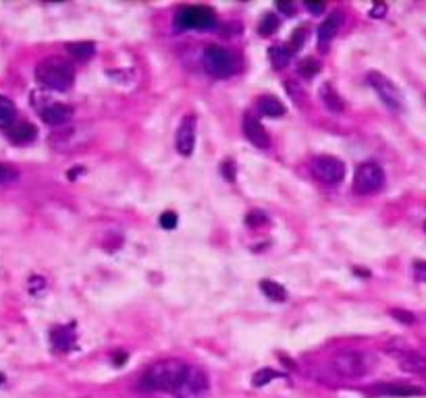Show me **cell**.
Segmentation results:
<instances>
[{"instance_id":"6da1fadb","label":"cell","mask_w":426,"mask_h":398,"mask_svg":"<svg viewBox=\"0 0 426 398\" xmlns=\"http://www.w3.org/2000/svg\"><path fill=\"white\" fill-rule=\"evenodd\" d=\"M189 373V365L179 359H163L158 363H152L146 373L139 380L141 390L150 392H173L177 394L181 386L185 384Z\"/></svg>"},{"instance_id":"7a4b0ae2","label":"cell","mask_w":426,"mask_h":398,"mask_svg":"<svg viewBox=\"0 0 426 398\" xmlns=\"http://www.w3.org/2000/svg\"><path fill=\"white\" fill-rule=\"evenodd\" d=\"M36 82L52 92H67L75 82V69L60 56H50L36 66Z\"/></svg>"},{"instance_id":"3957f363","label":"cell","mask_w":426,"mask_h":398,"mask_svg":"<svg viewBox=\"0 0 426 398\" xmlns=\"http://www.w3.org/2000/svg\"><path fill=\"white\" fill-rule=\"evenodd\" d=\"M329 367L339 375V377H364L370 371V359L366 353L360 351H339L333 355Z\"/></svg>"},{"instance_id":"277c9868","label":"cell","mask_w":426,"mask_h":398,"mask_svg":"<svg viewBox=\"0 0 426 398\" xmlns=\"http://www.w3.org/2000/svg\"><path fill=\"white\" fill-rule=\"evenodd\" d=\"M202 64L215 77H231L239 69V58L223 46H208L204 50Z\"/></svg>"},{"instance_id":"5b68a950","label":"cell","mask_w":426,"mask_h":398,"mask_svg":"<svg viewBox=\"0 0 426 398\" xmlns=\"http://www.w3.org/2000/svg\"><path fill=\"white\" fill-rule=\"evenodd\" d=\"M366 82L379 94V98L383 100V104L387 108H391L393 112H401L403 110V94L399 92V88L391 82L389 77H385L383 73L370 71L366 75Z\"/></svg>"},{"instance_id":"8992f818","label":"cell","mask_w":426,"mask_h":398,"mask_svg":"<svg viewBox=\"0 0 426 398\" xmlns=\"http://www.w3.org/2000/svg\"><path fill=\"white\" fill-rule=\"evenodd\" d=\"M385 185V171L377 162H364L353 175V191L358 195H372Z\"/></svg>"},{"instance_id":"52a82bcc","label":"cell","mask_w":426,"mask_h":398,"mask_svg":"<svg viewBox=\"0 0 426 398\" xmlns=\"http://www.w3.org/2000/svg\"><path fill=\"white\" fill-rule=\"evenodd\" d=\"M312 175L329 185H339L345 179V164L335 156H316L312 158Z\"/></svg>"},{"instance_id":"ba28073f","label":"cell","mask_w":426,"mask_h":398,"mask_svg":"<svg viewBox=\"0 0 426 398\" xmlns=\"http://www.w3.org/2000/svg\"><path fill=\"white\" fill-rule=\"evenodd\" d=\"M177 23L185 29H208L217 25V15L208 7H183L177 15Z\"/></svg>"},{"instance_id":"9c48e42d","label":"cell","mask_w":426,"mask_h":398,"mask_svg":"<svg viewBox=\"0 0 426 398\" xmlns=\"http://www.w3.org/2000/svg\"><path fill=\"white\" fill-rule=\"evenodd\" d=\"M196 129L198 121L193 114H185L183 121L179 123L177 135H175V147L181 156H191L196 147Z\"/></svg>"},{"instance_id":"30bf717a","label":"cell","mask_w":426,"mask_h":398,"mask_svg":"<svg viewBox=\"0 0 426 398\" xmlns=\"http://www.w3.org/2000/svg\"><path fill=\"white\" fill-rule=\"evenodd\" d=\"M244 135L256 145V147H268L270 145V137L266 133V129L262 127V123L252 116V114H246L244 116Z\"/></svg>"},{"instance_id":"8fae6325","label":"cell","mask_w":426,"mask_h":398,"mask_svg":"<svg viewBox=\"0 0 426 398\" xmlns=\"http://www.w3.org/2000/svg\"><path fill=\"white\" fill-rule=\"evenodd\" d=\"M50 343L56 353H69L75 349V332L73 326H56L50 332Z\"/></svg>"},{"instance_id":"7c38bea8","label":"cell","mask_w":426,"mask_h":398,"mask_svg":"<svg viewBox=\"0 0 426 398\" xmlns=\"http://www.w3.org/2000/svg\"><path fill=\"white\" fill-rule=\"evenodd\" d=\"M42 121L50 127H60L67 125L71 119H73V108L67 104H48L46 108H42Z\"/></svg>"},{"instance_id":"4fadbf2b","label":"cell","mask_w":426,"mask_h":398,"mask_svg":"<svg viewBox=\"0 0 426 398\" xmlns=\"http://www.w3.org/2000/svg\"><path fill=\"white\" fill-rule=\"evenodd\" d=\"M393 357L397 359V363L403 371H412V373L426 371V359L414 351H393Z\"/></svg>"},{"instance_id":"5bb4252c","label":"cell","mask_w":426,"mask_h":398,"mask_svg":"<svg viewBox=\"0 0 426 398\" xmlns=\"http://www.w3.org/2000/svg\"><path fill=\"white\" fill-rule=\"evenodd\" d=\"M38 137V129L32 125V123H13L9 127V139L17 145H25V143H32L34 139Z\"/></svg>"},{"instance_id":"9a60e30c","label":"cell","mask_w":426,"mask_h":398,"mask_svg":"<svg viewBox=\"0 0 426 398\" xmlns=\"http://www.w3.org/2000/svg\"><path fill=\"white\" fill-rule=\"evenodd\" d=\"M339 25H341V13H331L318 27V44L324 46L327 42H331L335 38Z\"/></svg>"},{"instance_id":"2e32d148","label":"cell","mask_w":426,"mask_h":398,"mask_svg":"<svg viewBox=\"0 0 426 398\" xmlns=\"http://www.w3.org/2000/svg\"><path fill=\"white\" fill-rule=\"evenodd\" d=\"M375 392L379 394H387V396H420L422 390L416 386H405V384H385V386H377Z\"/></svg>"},{"instance_id":"e0dca14e","label":"cell","mask_w":426,"mask_h":398,"mask_svg":"<svg viewBox=\"0 0 426 398\" xmlns=\"http://www.w3.org/2000/svg\"><path fill=\"white\" fill-rule=\"evenodd\" d=\"M258 108H260V112H262L264 116H268V119H276V116H283V114L287 112L285 104L279 102V100H276V98H272V96L262 98V100H260V104H258Z\"/></svg>"},{"instance_id":"ac0fdd59","label":"cell","mask_w":426,"mask_h":398,"mask_svg":"<svg viewBox=\"0 0 426 398\" xmlns=\"http://www.w3.org/2000/svg\"><path fill=\"white\" fill-rule=\"evenodd\" d=\"M15 119H17L15 104L7 96L0 94V129H9L15 123Z\"/></svg>"},{"instance_id":"d6986e66","label":"cell","mask_w":426,"mask_h":398,"mask_svg":"<svg viewBox=\"0 0 426 398\" xmlns=\"http://www.w3.org/2000/svg\"><path fill=\"white\" fill-rule=\"evenodd\" d=\"M320 98H322V102H324V106L329 110H333V112H341L343 110V100H341V96L337 94V90L331 84H324L320 88Z\"/></svg>"},{"instance_id":"ffe728a7","label":"cell","mask_w":426,"mask_h":398,"mask_svg":"<svg viewBox=\"0 0 426 398\" xmlns=\"http://www.w3.org/2000/svg\"><path fill=\"white\" fill-rule=\"evenodd\" d=\"M67 50H69L71 56L86 60L96 52V44L94 42H71V44H67Z\"/></svg>"},{"instance_id":"44dd1931","label":"cell","mask_w":426,"mask_h":398,"mask_svg":"<svg viewBox=\"0 0 426 398\" xmlns=\"http://www.w3.org/2000/svg\"><path fill=\"white\" fill-rule=\"evenodd\" d=\"M260 290H262L270 301H285V299H287V290L283 288L279 282H274V280H260Z\"/></svg>"},{"instance_id":"7402d4cb","label":"cell","mask_w":426,"mask_h":398,"mask_svg":"<svg viewBox=\"0 0 426 398\" xmlns=\"http://www.w3.org/2000/svg\"><path fill=\"white\" fill-rule=\"evenodd\" d=\"M268 56H270V62L274 64V69H283V66H287L292 54L287 52V48H281V46H272L268 50Z\"/></svg>"},{"instance_id":"603a6c76","label":"cell","mask_w":426,"mask_h":398,"mask_svg":"<svg viewBox=\"0 0 426 398\" xmlns=\"http://www.w3.org/2000/svg\"><path fill=\"white\" fill-rule=\"evenodd\" d=\"M276 29H279V19H276L274 15H264L262 21H260V27H258L260 36L268 38V36H272Z\"/></svg>"},{"instance_id":"cb8c5ba5","label":"cell","mask_w":426,"mask_h":398,"mask_svg":"<svg viewBox=\"0 0 426 398\" xmlns=\"http://www.w3.org/2000/svg\"><path fill=\"white\" fill-rule=\"evenodd\" d=\"M298 71H300V75H302L304 79H312L314 75H318L320 64H318L316 58H306V60H302V64H300Z\"/></svg>"},{"instance_id":"d4e9b609","label":"cell","mask_w":426,"mask_h":398,"mask_svg":"<svg viewBox=\"0 0 426 398\" xmlns=\"http://www.w3.org/2000/svg\"><path fill=\"white\" fill-rule=\"evenodd\" d=\"M281 373H276V371H272V369H260V371H256L254 373V386L256 388H260V386H266L270 380H274V377H279Z\"/></svg>"},{"instance_id":"484cf974","label":"cell","mask_w":426,"mask_h":398,"mask_svg":"<svg viewBox=\"0 0 426 398\" xmlns=\"http://www.w3.org/2000/svg\"><path fill=\"white\" fill-rule=\"evenodd\" d=\"M306 29L302 27V29H298L296 34H294V38L289 40V44H287V52L289 54H294V52H298L300 48H302V44H304V40H306V34H304Z\"/></svg>"},{"instance_id":"4316f807","label":"cell","mask_w":426,"mask_h":398,"mask_svg":"<svg viewBox=\"0 0 426 398\" xmlns=\"http://www.w3.org/2000/svg\"><path fill=\"white\" fill-rule=\"evenodd\" d=\"M17 177H19V175H17L15 169H11V166H7V164H0V185H9V183H13Z\"/></svg>"},{"instance_id":"83f0119b","label":"cell","mask_w":426,"mask_h":398,"mask_svg":"<svg viewBox=\"0 0 426 398\" xmlns=\"http://www.w3.org/2000/svg\"><path fill=\"white\" fill-rule=\"evenodd\" d=\"M161 226L167 228V230H173L177 226V214L175 212H165L161 216Z\"/></svg>"},{"instance_id":"f1b7e54d","label":"cell","mask_w":426,"mask_h":398,"mask_svg":"<svg viewBox=\"0 0 426 398\" xmlns=\"http://www.w3.org/2000/svg\"><path fill=\"white\" fill-rule=\"evenodd\" d=\"M414 274L420 282H426V262H416L414 264Z\"/></svg>"},{"instance_id":"f546056e","label":"cell","mask_w":426,"mask_h":398,"mask_svg":"<svg viewBox=\"0 0 426 398\" xmlns=\"http://www.w3.org/2000/svg\"><path fill=\"white\" fill-rule=\"evenodd\" d=\"M393 317H397L399 322H405V324H412L414 322V317H412V313H407V311H393Z\"/></svg>"},{"instance_id":"4dcf8cb0","label":"cell","mask_w":426,"mask_h":398,"mask_svg":"<svg viewBox=\"0 0 426 398\" xmlns=\"http://www.w3.org/2000/svg\"><path fill=\"white\" fill-rule=\"evenodd\" d=\"M223 166H225V169H223V171H225V177H227L229 181H235V169H233V162H225Z\"/></svg>"},{"instance_id":"1f68e13d","label":"cell","mask_w":426,"mask_h":398,"mask_svg":"<svg viewBox=\"0 0 426 398\" xmlns=\"http://www.w3.org/2000/svg\"><path fill=\"white\" fill-rule=\"evenodd\" d=\"M306 9L310 13H322L324 11V5L322 3H306Z\"/></svg>"},{"instance_id":"d6a6232c","label":"cell","mask_w":426,"mask_h":398,"mask_svg":"<svg viewBox=\"0 0 426 398\" xmlns=\"http://www.w3.org/2000/svg\"><path fill=\"white\" fill-rule=\"evenodd\" d=\"M258 222H264V214H260V212H252V214L248 216V224H258Z\"/></svg>"},{"instance_id":"836d02e7","label":"cell","mask_w":426,"mask_h":398,"mask_svg":"<svg viewBox=\"0 0 426 398\" xmlns=\"http://www.w3.org/2000/svg\"><path fill=\"white\" fill-rule=\"evenodd\" d=\"M385 11H387V7H385V5H377V7H372L370 15H372V17H383V15H385Z\"/></svg>"},{"instance_id":"e575fe53","label":"cell","mask_w":426,"mask_h":398,"mask_svg":"<svg viewBox=\"0 0 426 398\" xmlns=\"http://www.w3.org/2000/svg\"><path fill=\"white\" fill-rule=\"evenodd\" d=\"M276 9H279V11H285V13H289V11H292V5H276Z\"/></svg>"},{"instance_id":"d590c367","label":"cell","mask_w":426,"mask_h":398,"mask_svg":"<svg viewBox=\"0 0 426 398\" xmlns=\"http://www.w3.org/2000/svg\"><path fill=\"white\" fill-rule=\"evenodd\" d=\"M3 382H5V375H3V373H0V384H3Z\"/></svg>"},{"instance_id":"8d00e7d4","label":"cell","mask_w":426,"mask_h":398,"mask_svg":"<svg viewBox=\"0 0 426 398\" xmlns=\"http://www.w3.org/2000/svg\"><path fill=\"white\" fill-rule=\"evenodd\" d=\"M424 230H426V224H424Z\"/></svg>"}]
</instances>
